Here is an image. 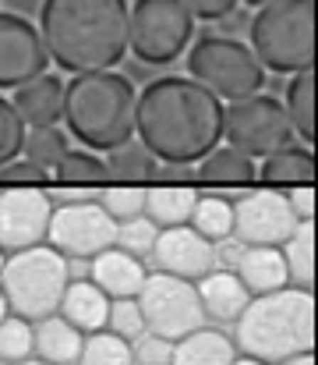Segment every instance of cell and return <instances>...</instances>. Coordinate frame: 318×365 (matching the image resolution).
<instances>
[{
  "label": "cell",
  "mask_w": 318,
  "mask_h": 365,
  "mask_svg": "<svg viewBox=\"0 0 318 365\" xmlns=\"http://www.w3.org/2000/svg\"><path fill=\"white\" fill-rule=\"evenodd\" d=\"M233 365H265V362H258V359H248V355H244V359H237Z\"/></svg>",
  "instance_id": "obj_44"
},
{
  "label": "cell",
  "mask_w": 318,
  "mask_h": 365,
  "mask_svg": "<svg viewBox=\"0 0 318 365\" xmlns=\"http://www.w3.org/2000/svg\"><path fill=\"white\" fill-rule=\"evenodd\" d=\"M53 217V199L39 188H4L0 192V248L21 252L46 242Z\"/></svg>",
  "instance_id": "obj_14"
},
{
  "label": "cell",
  "mask_w": 318,
  "mask_h": 365,
  "mask_svg": "<svg viewBox=\"0 0 318 365\" xmlns=\"http://www.w3.org/2000/svg\"><path fill=\"white\" fill-rule=\"evenodd\" d=\"M244 4H251V7H265V4H272V0H244Z\"/></svg>",
  "instance_id": "obj_45"
},
{
  "label": "cell",
  "mask_w": 318,
  "mask_h": 365,
  "mask_svg": "<svg viewBox=\"0 0 318 365\" xmlns=\"http://www.w3.org/2000/svg\"><path fill=\"white\" fill-rule=\"evenodd\" d=\"M85 334L75 330L64 316H46L36 323V351L50 365H75L82 355Z\"/></svg>",
  "instance_id": "obj_25"
},
{
  "label": "cell",
  "mask_w": 318,
  "mask_h": 365,
  "mask_svg": "<svg viewBox=\"0 0 318 365\" xmlns=\"http://www.w3.org/2000/svg\"><path fill=\"white\" fill-rule=\"evenodd\" d=\"M32 351H36V327L11 312L0 323V362L18 365L25 359H32Z\"/></svg>",
  "instance_id": "obj_33"
},
{
  "label": "cell",
  "mask_w": 318,
  "mask_h": 365,
  "mask_svg": "<svg viewBox=\"0 0 318 365\" xmlns=\"http://www.w3.org/2000/svg\"><path fill=\"white\" fill-rule=\"evenodd\" d=\"M4 262H7V255H4V248H0V269H4Z\"/></svg>",
  "instance_id": "obj_47"
},
{
  "label": "cell",
  "mask_w": 318,
  "mask_h": 365,
  "mask_svg": "<svg viewBox=\"0 0 318 365\" xmlns=\"http://www.w3.org/2000/svg\"><path fill=\"white\" fill-rule=\"evenodd\" d=\"M11 316V305H7V298H4V291H0V323Z\"/></svg>",
  "instance_id": "obj_43"
},
{
  "label": "cell",
  "mask_w": 318,
  "mask_h": 365,
  "mask_svg": "<svg viewBox=\"0 0 318 365\" xmlns=\"http://www.w3.org/2000/svg\"><path fill=\"white\" fill-rule=\"evenodd\" d=\"M318 337V302L304 287H280L255 294L237 319V348L248 359L280 365L308 355Z\"/></svg>",
  "instance_id": "obj_3"
},
{
  "label": "cell",
  "mask_w": 318,
  "mask_h": 365,
  "mask_svg": "<svg viewBox=\"0 0 318 365\" xmlns=\"http://www.w3.org/2000/svg\"><path fill=\"white\" fill-rule=\"evenodd\" d=\"M142 319L149 334H159L166 341H181L206 327V309L198 298V284L170 273H149L138 291Z\"/></svg>",
  "instance_id": "obj_9"
},
{
  "label": "cell",
  "mask_w": 318,
  "mask_h": 365,
  "mask_svg": "<svg viewBox=\"0 0 318 365\" xmlns=\"http://www.w3.org/2000/svg\"><path fill=\"white\" fill-rule=\"evenodd\" d=\"M195 36V14L184 0H134L127 46L142 64L163 68L177 61Z\"/></svg>",
  "instance_id": "obj_8"
},
{
  "label": "cell",
  "mask_w": 318,
  "mask_h": 365,
  "mask_svg": "<svg viewBox=\"0 0 318 365\" xmlns=\"http://www.w3.org/2000/svg\"><path fill=\"white\" fill-rule=\"evenodd\" d=\"M21 149H25V124L18 118L14 103L0 96V167L18 160Z\"/></svg>",
  "instance_id": "obj_37"
},
{
  "label": "cell",
  "mask_w": 318,
  "mask_h": 365,
  "mask_svg": "<svg viewBox=\"0 0 318 365\" xmlns=\"http://www.w3.org/2000/svg\"><path fill=\"white\" fill-rule=\"evenodd\" d=\"M134 86L110 71H85L64 86V121L68 131L92 153H110L134 138Z\"/></svg>",
  "instance_id": "obj_4"
},
{
  "label": "cell",
  "mask_w": 318,
  "mask_h": 365,
  "mask_svg": "<svg viewBox=\"0 0 318 365\" xmlns=\"http://www.w3.org/2000/svg\"><path fill=\"white\" fill-rule=\"evenodd\" d=\"M134 135L156 160L191 167L223 138V100L195 78H152L134 107Z\"/></svg>",
  "instance_id": "obj_1"
},
{
  "label": "cell",
  "mask_w": 318,
  "mask_h": 365,
  "mask_svg": "<svg viewBox=\"0 0 318 365\" xmlns=\"http://www.w3.org/2000/svg\"><path fill=\"white\" fill-rule=\"evenodd\" d=\"M60 316L82 334H100V330H106L110 298L92 280H71L64 291V302H60Z\"/></svg>",
  "instance_id": "obj_20"
},
{
  "label": "cell",
  "mask_w": 318,
  "mask_h": 365,
  "mask_svg": "<svg viewBox=\"0 0 318 365\" xmlns=\"http://www.w3.org/2000/svg\"><path fill=\"white\" fill-rule=\"evenodd\" d=\"M188 71L198 86H206L219 100H248L265 86V68L255 50L233 36H198L188 50Z\"/></svg>",
  "instance_id": "obj_7"
},
{
  "label": "cell",
  "mask_w": 318,
  "mask_h": 365,
  "mask_svg": "<svg viewBox=\"0 0 318 365\" xmlns=\"http://www.w3.org/2000/svg\"><path fill=\"white\" fill-rule=\"evenodd\" d=\"M315 231H318V217H315Z\"/></svg>",
  "instance_id": "obj_49"
},
{
  "label": "cell",
  "mask_w": 318,
  "mask_h": 365,
  "mask_svg": "<svg viewBox=\"0 0 318 365\" xmlns=\"http://www.w3.org/2000/svg\"><path fill=\"white\" fill-rule=\"evenodd\" d=\"M223 135L233 149L255 156H272L276 149L294 142V124L287 118V107L276 96L255 93L248 100H233L223 110Z\"/></svg>",
  "instance_id": "obj_10"
},
{
  "label": "cell",
  "mask_w": 318,
  "mask_h": 365,
  "mask_svg": "<svg viewBox=\"0 0 318 365\" xmlns=\"http://www.w3.org/2000/svg\"><path fill=\"white\" fill-rule=\"evenodd\" d=\"M50 181H53V174L32 160H11L0 167V188H43Z\"/></svg>",
  "instance_id": "obj_38"
},
{
  "label": "cell",
  "mask_w": 318,
  "mask_h": 365,
  "mask_svg": "<svg viewBox=\"0 0 318 365\" xmlns=\"http://www.w3.org/2000/svg\"><path fill=\"white\" fill-rule=\"evenodd\" d=\"M315 351H318V337H315ZM315 362H318V355H315Z\"/></svg>",
  "instance_id": "obj_48"
},
{
  "label": "cell",
  "mask_w": 318,
  "mask_h": 365,
  "mask_svg": "<svg viewBox=\"0 0 318 365\" xmlns=\"http://www.w3.org/2000/svg\"><path fill=\"white\" fill-rule=\"evenodd\" d=\"M237 277L244 280V287L251 291V298H255V294L280 291V287L290 284L283 252H280V248H262V245H255V248L244 245V252H240V259H237Z\"/></svg>",
  "instance_id": "obj_19"
},
{
  "label": "cell",
  "mask_w": 318,
  "mask_h": 365,
  "mask_svg": "<svg viewBox=\"0 0 318 365\" xmlns=\"http://www.w3.org/2000/svg\"><path fill=\"white\" fill-rule=\"evenodd\" d=\"M106 330L124 337V341H138L145 334V319H142L138 298H113L110 302V316H106Z\"/></svg>",
  "instance_id": "obj_35"
},
{
  "label": "cell",
  "mask_w": 318,
  "mask_h": 365,
  "mask_svg": "<svg viewBox=\"0 0 318 365\" xmlns=\"http://www.w3.org/2000/svg\"><path fill=\"white\" fill-rule=\"evenodd\" d=\"M255 178H258L255 160L233 145H216L198 167V181H206L212 188H251Z\"/></svg>",
  "instance_id": "obj_23"
},
{
  "label": "cell",
  "mask_w": 318,
  "mask_h": 365,
  "mask_svg": "<svg viewBox=\"0 0 318 365\" xmlns=\"http://www.w3.org/2000/svg\"><path fill=\"white\" fill-rule=\"evenodd\" d=\"M152 259H156L159 273L184 277V280H202L206 273H212L216 248L191 224H181V227H163L159 231L156 248H152Z\"/></svg>",
  "instance_id": "obj_15"
},
{
  "label": "cell",
  "mask_w": 318,
  "mask_h": 365,
  "mask_svg": "<svg viewBox=\"0 0 318 365\" xmlns=\"http://www.w3.org/2000/svg\"><path fill=\"white\" fill-rule=\"evenodd\" d=\"M75 365H134V351H131V341H124L110 330H100V334L85 337Z\"/></svg>",
  "instance_id": "obj_31"
},
{
  "label": "cell",
  "mask_w": 318,
  "mask_h": 365,
  "mask_svg": "<svg viewBox=\"0 0 318 365\" xmlns=\"http://www.w3.org/2000/svg\"><path fill=\"white\" fill-rule=\"evenodd\" d=\"M14 110L25 128H53L64 118V82L57 75H39L14 89Z\"/></svg>",
  "instance_id": "obj_16"
},
{
  "label": "cell",
  "mask_w": 318,
  "mask_h": 365,
  "mask_svg": "<svg viewBox=\"0 0 318 365\" xmlns=\"http://www.w3.org/2000/svg\"><path fill=\"white\" fill-rule=\"evenodd\" d=\"M290 206H294V213H297V220H315L318 217V192L315 185H297V188H290Z\"/></svg>",
  "instance_id": "obj_40"
},
{
  "label": "cell",
  "mask_w": 318,
  "mask_h": 365,
  "mask_svg": "<svg viewBox=\"0 0 318 365\" xmlns=\"http://www.w3.org/2000/svg\"><path fill=\"white\" fill-rule=\"evenodd\" d=\"M283 259H287V273L294 284H301L304 291L318 284V231L315 220H301L297 231L280 245Z\"/></svg>",
  "instance_id": "obj_26"
},
{
  "label": "cell",
  "mask_w": 318,
  "mask_h": 365,
  "mask_svg": "<svg viewBox=\"0 0 318 365\" xmlns=\"http://www.w3.org/2000/svg\"><path fill=\"white\" fill-rule=\"evenodd\" d=\"M68 284H71L68 259L50 245L11 252L4 269H0V291H4L11 312L28 319V323L57 316Z\"/></svg>",
  "instance_id": "obj_6"
},
{
  "label": "cell",
  "mask_w": 318,
  "mask_h": 365,
  "mask_svg": "<svg viewBox=\"0 0 318 365\" xmlns=\"http://www.w3.org/2000/svg\"><path fill=\"white\" fill-rule=\"evenodd\" d=\"M195 202H198V192L191 185H152L145 188V217L163 231V227H181V224H191V213H195Z\"/></svg>",
  "instance_id": "obj_22"
},
{
  "label": "cell",
  "mask_w": 318,
  "mask_h": 365,
  "mask_svg": "<svg viewBox=\"0 0 318 365\" xmlns=\"http://www.w3.org/2000/svg\"><path fill=\"white\" fill-rule=\"evenodd\" d=\"M315 174H318V163H315V153L304 149V145H283L276 149L272 156L262 160L258 167V178L272 188H297V185H315Z\"/></svg>",
  "instance_id": "obj_21"
},
{
  "label": "cell",
  "mask_w": 318,
  "mask_h": 365,
  "mask_svg": "<svg viewBox=\"0 0 318 365\" xmlns=\"http://www.w3.org/2000/svg\"><path fill=\"white\" fill-rule=\"evenodd\" d=\"M297 213L283 192L255 188L233 202V238L248 248H280L297 231Z\"/></svg>",
  "instance_id": "obj_12"
},
{
  "label": "cell",
  "mask_w": 318,
  "mask_h": 365,
  "mask_svg": "<svg viewBox=\"0 0 318 365\" xmlns=\"http://www.w3.org/2000/svg\"><path fill=\"white\" fill-rule=\"evenodd\" d=\"M50 64L43 32L11 11H0V89H18L39 78Z\"/></svg>",
  "instance_id": "obj_13"
},
{
  "label": "cell",
  "mask_w": 318,
  "mask_h": 365,
  "mask_svg": "<svg viewBox=\"0 0 318 365\" xmlns=\"http://www.w3.org/2000/svg\"><path fill=\"white\" fill-rule=\"evenodd\" d=\"M251 50L262 68L280 75L312 71L315 64V0H272L251 18Z\"/></svg>",
  "instance_id": "obj_5"
},
{
  "label": "cell",
  "mask_w": 318,
  "mask_h": 365,
  "mask_svg": "<svg viewBox=\"0 0 318 365\" xmlns=\"http://www.w3.org/2000/svg\"><path fill=\"white\" fill-rule=\"evenodd\" d=\"M68 135L53 124V128H28V138H25V160L39 163L43 170H53L64 156H68Z\"/></svg>",
  "instance_id": "obj_32"
},
{
  "label": "cell",
  "mask_w": 318,
  "mask_h": 365,
  "mask_svg": "<svg viewBox=\"0 0 318 365\" xmlns=\"http://www.w3.org/2000/svg\"><path fill=\"white\" fill-rule=\"evenodd\" d=\"M280 365H318V362H315V355L308 351V355H297V359H287V362H280Z\"/></svg>",
  "instance_id": "obj_42"
},
{
  "label": "cell",
  "mask_w": 318,
  "mask_h": 365,
  "mask_svg": "<svg viewBox=\"0 0 318 365\" xmlns=\"http://www.w3.org/2000/svg\"><path fill=\"white\" fill-rule=\"evenodd\" d=\"M89 277H92L96 287H103L106 298L113 302V298H138V291H142L149 273H145L138 255H131L124 248H106V252H100L92 259Z\"/></svg>",
  "instance_id": "obj_17"
},
{
  "label": "cell",
  "mask_w": 318,
  "mask_h": 365,
  "mask_svg": "<svg viewBox=\"0 0 318 365\" xmlns=\"http://www.w3.org/2000/svg\"><path fill=\"white\" fill-rule=\"evenodd\" d=\"M191 7L195 18H206V21H216V18H226L240 0H184Z\"/></svg>",
  "instance_id": "obj_41"
},
{
  "label": "cell",
  "mask_w": 318,
  "mask_h": 365,
  "mask_svg": "<svg viewBox=\"0 0 318 365\" xmlns=\"http://www.w3.org/2000/svg\"><path fill=\"white\" fill-rule=\"evenodd\" d=\"M46 242L64 259H96L100 252L117 245V220L92 199L89 202H64L50 217Z\"/></svg>",
  "instance_id": "obj_11"
},
{
  "label": "cell",
  "mask_w": 318,
  "mask_h": 365,
  "mask_svg": "<svg viewBox=\"0 0 318 365\" xmlns=\"http://www.w3.org/2000/svg\"><path fill=\"white\" fill-rule=\"evenodd\" d=\"M124 0H43L39 32L50 61L71 75L110 71L127 50Z\"/></svg>",
  "instance_id": "obj_2"
},
{
  "label": "cell",
  "mask_w": 318,
  "mask_h": 365,
  "mask_svg": "<svg viewBox=\"0 0 318 365\" xmlns=\"http://www.w3.org/2000/svg\"><path fill=\"white\" fill-rule=\"evenodd\" d=\"M134 365H170L174 362V341L159 337V334H142L134 344Z\"/></svg>",
  "instance_id": "obj_39"
},
{
  "label": "cell",
  "mask_w": 318,
  "mask_h": 365,
  "mask_svg": "<svg viewBox=\"0 0 318 365\" xmlns=\"http://www.w3.org/2000/svg\"><path fill=\"white\" fill-rule=\"evenodd\" d=\"M287 118L294 124V135L315 145V71H297L287 86Z\"/></svg>",
  "instance_id": "obj_28"
},
{
  "label": "cell",
  "mask_w": 318,
  "mask_h": 365,
  "mask_svg": "<svg viewBox=\"0 0 318 365\" xmlns=\"http://www.w3.org/2000/svg\"><path fill=\"white\" fill-rule=\"evenodd\" d=\"M191 227L209 242H230L233 238V202H226L219 195H198Z\"/></svg>",
  "instance_id": "obj_30"
},
{
  "label": "cell",
  "mask_w": 318,
  "mask_h": 365,
  "mask_svg": "<svg viewBox=\"0 0 318 365\" xmlns=\"http://www.w3.org/2000/svg\"><path fill=\"white\" fill-rule=\"evenodd\" d=\"M53 181L57 188L96 192L110 181V170H106V160H100L92 149H68V156L53 167Z\"/></svg>",
  "instance_id": "obj_27"
},
{
  "label": "cell",
  "mask_w": 318,
  "mask_h": 365,
  "mask_svg": "<svg viewBox=\"0 0 318 365\" xmlns=\"http://www.w3.org/2000/svg\"><path fill=\"white\" fill-rule=\"evenodd\" d=\"M237 362V344L223 330H195L181 341H174V362L170 365H233Z\"/></svg>",
  "instance_id": "obj_24"
},
{
  "label": "cell",
  "mask_w": 318,
  "mask_h": 365,
  "mask_svg": "<svg viewBox=\"0 0 318 365\" xmlns=\"http://www.w3.org/2000/svg\"><path fill=\"white\" fill-rule=\"evenodd\" d=\"M198 298H202L206 316L219 319V323H237L251 302V291L244 287V280L237 273L219 269V273H206L198 280Z\"/></svg>",
  "instance_id": "obj_18"
},
{
  "label": "cell",
  "mask_w": 318,
  "mask_h": 365,
  "mask_svg": "<svg viewBox=\"0 0 318 365\" xmlns=\"http://www.w3.org/2000/svg\"><path fill=\"white\" fill-rule=\"evenodd\" d=\"M106 170H110V178L120 181V185H142L145 178L156 174V156H152L142 142H124V145L110 149Z\"/></svg>",
  "instance_id": "obj_29"
},
{
  "label": "cell",
  "mask_w": 318,
  "mask_h": 365,
  "mask_svg": "<svg viewBox=\"0 0 318 365\" xmlns=\"http://www.w3.org/2000/svg\"><path fill=\"white\" fill-rule=\"evenodd\" d=\"M18 365H50V362H32V359H25V362H18Z\"/></svg>",
  "instance_id": "obj_46"
},
{
  "label": "cell",
  "mask_w": 318,
  "mask_h": 365,
  "mask_svg": "<svg viewBox=\"0 0 318 365\" xmlns=\"http://www.w3.org/2000/svg\"><path fill=\"white\" fill-rule=\"evenodd\" d=\"M100 206L117 224L134 220V217L145 213V188L142 185H120V181H113V185H106L103 192H100Z\"/></svg>",
  "instance_id": "obj_34"
},
{
  "label": "cell",
  "mask_w": 318,
  "mask_h": 365,
  "mask_svg": "<svg viewBox=\"0 0 318 365\" xmlns=\"http://www.w3.org/2000/svg\"><path fill=\"white\" fill-rule=\"evenodd\" d=\"M156 238H159V227L149 217H134V220L117 224V248H124V252H131L138 259L142 255H152Z\"/></svg>",
  "instance_id": "obj_36"
}]
</instances>
